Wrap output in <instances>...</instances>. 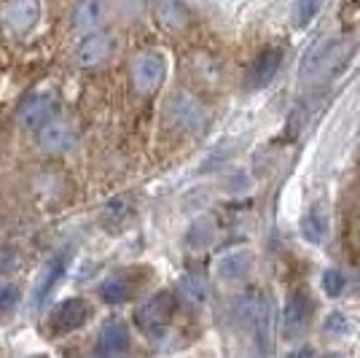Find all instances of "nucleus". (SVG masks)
<instances>
[{"mask_svg":"<svg viewBox=\"0 0 360 358\" xmlns=\"http://www.w3.org/2000/svg\"><path fill=\"white\" fill-rule=\"evenodd\" d=\"M0 19L8 32L25 35L41 22V0H8L0 11Z\"/></svg>","mask_w":360,"mask_h":358,"instance_id":"nucleus-4","label":"nucleus"},{"mask_svg":"<svg viewBox=\"0 0 360 358\" xmlns=\"http://www.w3.org/2000/svg\"><path fill=\"white\" fill-rule=\"evenodd\" d=\"M283 68V51L280 49H264L248 68V75H245V90L258 92L264 87H269L271 81L277 78Z\"/></svg>","mask_w":360,"mask_h":358,"instance_id":"nucleus-6","label":"nucleus"},{"mask_svg":"<svg viewBox=\"0 0 360 358\" xmlns=\"http://www.w3.org/2000/svg\"><path fill=\"white\" fill-rule=\"evenodd\" d=\"M86 318H89V304L84 299H65L49 315V331L51 334H70V331L84 326Z\"/></svg>","mask_w":360,"mask_h":358,"instance_id":"nucleus-5","label":"nucleus"},{"mask_svg":"<svg viewBox=\"0 0 360 358\" xmlns=\"http://www.w3.org/2000/svg\"><path fill=\"white\" fill-rule=\"evenodd\" d=\"M178 294L183 302H188V304L199 307V304L207 302V285H205L202 278H196V275H183L178 283Z\"/></svg>","mask_w":360,"mask_h":358,"instance_id":"nucleus-19","label":"nucleus"},{"mask_svg":"<svg viewBox=\"0 0 360 358\" xmlns=\"http://www.w3.org/2000/svg\"><path fill=\"white\" fill-rule=\"evenodd\" d=\"M129 218V208H127V202L124 199H110L105 208H103V224L110 229V232H116L121 229V224Z\"/></svg>","mask_w":360,"mask_h":358,"instance_id":"nucleus-22","label":"nucleus"},{"mask_svg":"<svg viewBox=\"0 0 360 358\" xmlns=\"http://www.w3.org/2000/svg\"><path fill=\"white\" fill-rule=\"evenodd\" d=\"M38 140H41V149L49 151V154H68L75 146V130L68 121L49 119L41 127Z\"/></svg>","mask_w":360,"mask_h":358,"instance_id":"nucleus-10","label":"nucleus"},{"mask_svg":"<svg viewBox=\"0 0 360 358\" xmlns=\"http://www.w3.org/2000/svg\"><path fill=\"white\" fill-rule=\"evenodd\" d=\"M320 285H323V291H326V297H342L347 288V275L342 269H326L323 272V278H320Z\"/></svg>","mask_w":360,"mask_h":358,"instance_id":"nucleus-25","label":"nucleus"},{"mask_svg":"<svg viewBox=\"0 0 360 358\" xmlns=\"http://www.w3.org/2000/svg\"><path fill=\"white\" fill-rule=\"evenodd\" d=\"M312 323V299L304 291H293L283 310V337L285 340H301Z\"/></svg>","mask_w":360,"mask_h":358,"instance_id":"nucleus-2","label":"nucleus"},{"mask_svg":"<svg viewBox=\"0 0 360 358\" xmlns=\"http://www.w3.org/2000/svg\"><path fill=\"white\" fill-rule=\"evenodd\" d=\"M212 240H215V224H212L210 218L194 221L191 229H188V235H186V242H188L191 251H207L212 245Z\"/></svg>","mask_w":360,"mask_h":358,"instance_id":"nucleus-18","label":"nucleus"},{"mask_svg":"<svg viewBox=\"0 0 360 358\" xmlns=\"http://www.w3.org/2000/svg\"><path fill=\"white\" fill-rule=\"evenodd\" d=\"M110 51H113V38L105 32H97V35H89L84 46L78 49V62L81 65H100L110 57Z\"/></svg>","mask_w":360,"mask_h":358,"instance_id":"nucleus-16","label":"nucleus"},{"mask_svg":"<svg viewBox=\"0 0 360 358\" xmlns=\"http://www.w3.org/2000/svg\"><path fill=\"white\" fill-rule=\"evenodd\" d=\"M172 315H175V294L159 291V294H153V297L146 299V302L137 307L135 321H137V326H140V331H143L148 340H159V337H165Z\"/></svg>","mask_w":360,"mask_h":358,"instance_id":"nucleus-1","label":"nucleus"},{"mask_svg":"<svg viewBox=\"0 0 360 358\" xmlns=\"http://www.w3.org/2000/svg\"><path fill=\"white\" fill-rule=\"evenodd\" d=\"M132 347V337H129V328L124 321H108L103 331H100V340H97V353L100 356H127Z\"/></svg>","mask_w":360,"mask_h":358,"instance_id":"nucleus-11","label":"nucleus"},{"mask_svg":"<svg viewBox=\"0 0 360 358\" xmlns=\"http://www.w3.org/2000/svg\"><path fill=\"white\" fill-rule=\"evenodd\" d=\"M137 288H140V280L135 278V269H119L103 280L100 297L105 299L108 304H121V302L135 297Z\"/></svg>","mask_w":360,"mask_h":358,"instance_id":"nucleus-9","label":"nucleus"},{"mask_svg":"<svg viewBox=\"0 0 360 358\" xmlns=\"http://www.w3.org/2000/svg\"><path fill=\"white\" fill-rule=\"evenodd\" d=\"M253 337L261 353H271V331H274V304L269 299H258L253 315Z\"/></svg>","mask_w":360,"mask_h":358,"instance_id":"nucleus-15","label":"nucleus"},{"mask_svg":"<svg viewBox=\"0 0 360 358\" xmlns=\"http://www.w3.org/2000/svg\"><path fill=\"white\" fill-rule=\"evenodd\" d=\"M167 116L183 132H199L205 127V119H207L202 103L196 97H191V94H186V92L172 94V100L167 105Z\"/></svg>","mask_w":360,"mask_h":358,"instance_id":"nucleus-3","label":"nucleus"},{"mask_svg":"<svg viewBox=\"0 0 360 358\" xmlns=\"http://www.w3.org/2000/svg\"><path fill=\"white\" fill-rule=\"evenodd\" d=\"M328 229H330V218L326 205L315 202V205H309V208L304 210V216H301L299 221V232L309 245H323L326 237H328Z\"/></svg>","mask_w":360,"mask_h":358,"instance_id":"nucleus-12","label":"nucleus"},{"mask_svg":"<svg viewBox=\"0 0 360 358\" xmlns=\"http://www.w3.org/2000/svg\"><path fill=\"white\" fill-rule=\"evenodd\" d=\"M250 267H253V254L248 248H231V251L218 256L215 275L226 283H234V280H242L250 272Z\"/></svg>","mask_w":360,"mask_h":358,"instance_id":"nucleus-13","label":"nucleus"},{"mask_svg":"<svg viewBox=\"0 0 360 358\" xmlns=\"http://www.w3.org/2000/svg\"><path fill=\"white\" fill-rule=\"evenodd\" d=\"M103 11H105L103 0H81L78 8H75V14H73L75 30L91 32L100 22H103Z\"/></svg>","mask_w":360,"mask_h":358,"instance_id":"nucleus-17","label":"nucleus"},{"mask_svg":"<svg viewBox=\"0 0 360 358\" xmlns=\"http://www.w3.org/2000/svg\"><path fill=\"white\" fill-rule=\"evenodd\" d=\"M159 19L165 22L167 27L178 30L186 25V8L180 6V0H162L159 3Z\"/></svg>","mask_w":360,"mask_h":358,"instance_id":"nucleus-23","label":"nucleus"},{"mask_svg":"<svg viewBox=\"0 0 360 358\" xmlns=\"http://www.w3.org/2000/svg\"><path fill=\"white\" fill-rule=\"evenodd\" d=\"M320 328H323L326 337H347V334L352 331V323H349L347 313H342V310H330V313H326L323 326Z\"/></svg>","mask_w":360,"mask_h":358,"instance_id":"nucleus-21","label":"nucleus"},{"mask_svg":"<svg viewBox=\"0 0 360 358\" xmlns=\"http://www.w3.org/2000/svg\"><path fill=\"white\" fill-rule=\"evenodd\" d=\"M22 302V291L8 280H0V318H11Z\"/></svg>","mask_w":360,"mask_h":358,"instance_id":"nucleus-24","label":"nucleus"},{"mask_svg":"<svg viewBox=\"0 0 360 358\" xmlns=\"http://www.w3.org/2000/svg\"><path fill=\"white\" fill-rule=\"evenodd\" d=\"M167 75V60L159 51H148L143 57H137L135 68H132V78H135L137 92H156L162 87Z\"/></svg>","mask_w":360,"mask_h":358,"instance_id":"nucleus-8","label":"nucleus"},{"mask_svg":"<svg viewBox=\"0 0 360 358\" xmlns=\"http://www.w3.org/2000/svg\"><path fill=\"white\" fill-rule=\"evenodd\" d=\"M323 8V0H293V8H290V19L296 27H307L315 22V16Z\"/></svg>","mask_w":360,"mask_h":358,"instance_id":"nucleus-20","label":"nucleus"},{"mask_svg":"<svg viewBox=\"0 0 360 358\" xmlns=\"http://www.w3.org/2000/svg\"><path fill=\"white\" fill-rule=\"evenodd\" d=\"M65 269H68V256L65 254H57L51 261H46V267L41 269V275L35 280V288H32V307H41L49 299V294L54 291V285L60 283V278L65 275Z\"/></svg>","mask_w":360,"mask_h":358,"instance_id":"nucleus-14","label":"nucleus"},{"mask_svg":"<svg viewBox=\"0 0 360 358\" xmlns=\"http://www.w3.org/2000/svg\"><path fill=\"white\" fill-rule=\"evenodd\" d=\"M54 113H57V97H54V92L38 90V92H32L30 97L19 105L16 119H19L22 127H30L32 130V127H44Z\"/></svg>","mask_w":360,"mask_h":358,"instance_id":"nucleus-7","label":"nucleus"}]
</instances>
